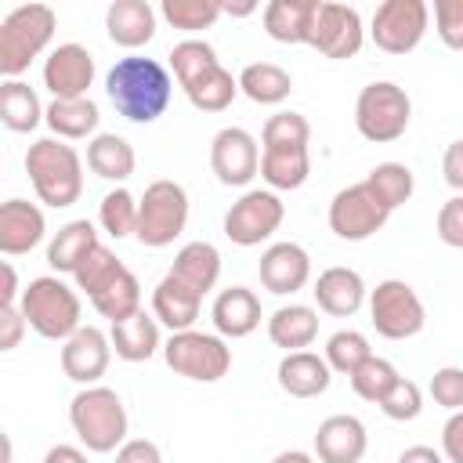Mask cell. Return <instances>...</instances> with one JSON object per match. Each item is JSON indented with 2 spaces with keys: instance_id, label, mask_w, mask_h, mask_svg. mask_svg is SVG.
Returning a JSON list of instances; mask_svg holds the SVG:
<instances>
[{
  "instance_id": "cell-36",
  "label": "cell",
  "mask_w": 463,
  "mask_h": 463,
  "mask_svg": "<svg viewBox=\"0 0 463 463\" xmlns=\"http://www.w3.org/2000/svg\"><path fill=\"white\" fill-rule=\"evenodd\" d=\"M47 127L58 134V137H87V134H94L98 130V119H101V112H98V105L90 101V98H54L51 105H47Z\"/></svg>"
},
{
  "instance_id": "cell-56",
  "label": "cell",
  "mask_w": 463,
  "mask_h": 463,
  "mask_svg": "<svg viewBox=\"0 0 463 463\" xmlns=\"http://www.w3.org/2000/svg\"><path fill=\"white\" fill-rule=\"evenodd\" d=\"M253 11H257V4H221V14H235V18H246Z\"/></svg>"
},
{
  "instance_id": "cell-2",
  "label": "cell",
  "mask_w": 463,
  "mask_h": 463,
  "mask_svg": "<svg viewBox=\"0 0 463 463\" xmlns=\"http://www.w3.org/2000/svg\"><path fill=\"white\" fill-rule=\"evenodd\" d=\"M170 69H174L184 98L199 112H224L239 94V80L221 65L217 51L206 40L174 43L170 47Z\"/></svg>"
},
{
  "instance_id": "cell-28",
  "label": "cell",
  "mask_w": 463,
  "mask_h": 463,
  "mask_svg": "<svg viewBox=\"0 0 463 463\" xmlns=\"http://www.w3.org/2000/svg\"><path fill=\"white\" fill-rule=\"evenodd\" d=\"M315 336H318V311L307 304H282L268 318V340L275 347H282L286 354L311 347Z\"/></svg>"
},
{
  "instance_id": "cell-31",
  "label": "cell",
  "mask_w": 463,
  "mask_h": 463,
  "mask_svg": "<svg viewBox=\"0 0 463 463\" xmlns=\"http://www.w3.org/2000/svg\"><path fill=\"white\" fill-rule=\"evenodd\" d=\"M94 246H101V242H98L94 224H90L87 217L69 221V224H61V228H58V235L51 239V246H47V264H51L54 271L76 275V268L83 264V257H87Z\"/></svg>"
},
{
  "instance_id": "cell-24",
  "label": "cell",
  "mask_w": 463,
  "mask_h": 463,
  "mask_svg": "<svg viewBox=\"0 0 463 463\" xmlns=\"http://www.w3.org/2000/svg\"><path fill=\"white\" fill-rule=\"evenodd\" d=\"M315 304L333 318H351L365 300V282L354 268H326L315 279Z\"/></svg>"
},
{
  "instance_id": "cell-9",
  "label": "cell",
  "mask_w": 463,
  "mask_h": 463,
  "mask_svg": "<svg viewBox=\"0 0 463 463\" xmlns=\"http://www.w3.org/2000/svg\"><path fill=\"white\" fill-rule=\"evenodd\" d=\"M163 358L177 376L195 383H217L232 369V347L224 344V336L199 329L170 333V340L163 344Z\"/></svg>"
},
{
  "instance_id": "cell-34",
  "label": "cell",
  "mask_w": 463,
  "mask_h": 463,
  "mask_svg": "<svg viewBox=\"0 0 463 463\" xmlns=\"http://www.w3.org/2000/svg\"><path fill=\"white\" fill-rule=\"evenodd\" d=\"M43 116H47V109L40 105V98H36V90H33L29 83H22V80H4V87H0V119H4L7 130L29 134V130L40 127Z\"/></svg>"
},
{
  "instance_id": "cell-57",
  "label": "cell",
  "mask_w": 463,
  "mask_h": 463,
  "mask_svg": "<svg viewBox=\"0 0 463 463\" xmlns=\"http://www.w3.org/2000/svg\"><path fill=\"white\" fill-rule=\"evenodd\" d=\"M11 463H14V459H11Z\"/></svg>"
},
{
  "instance_id": "cell-19",
  "label": "cell",
  "mask_w": 463,
  "mask_h": 463,
  "mask_svg": "<svg viewBox=\"0 0 463 463\" xmlns=\"http://www.w3.org/2000/svg\"><path fill=\"white\" fill-rule=\"evenodd\" d=\"M365 449H369V434L358 416L336 412V416H326L315 430L318 463H362Z\"/></svg>"
},
{
  "instance_id": "cell-8",
  "label": "cell",
  "mask_w": 463,
  "mask_h": 463,
  "mask_svg": "<svg viewBox=\"0 0 463 463\" xmlns=\"http://www.w3.org/2000/svg\"><path fill=\"white\" fill-rule=\"evenodd\" d=\"M188 224V192L177 181H152L137 199V242L148 250L170 246Z\"/></svg>"
},
{
  "instance_id": "cell-54",
  "label": "cell",
  "mask_w": 463,
  "mask_h": 463,
  "mask_svg": "<svg viewBox=\"0 0 463 463\" xmlns=\"http://www.w3.org/2000/svg\"><path fill=\"white\" fill-rule=\"evenodd\" d=\"M18 297V275L11 264H4V293H0V304H14Z\"/></svg>"
},
{
  "instance_id": "cell-41",
  "label": "cell",
  "mask_w": 463,
  "mask_h": 463,
  "mask_svg": "<svg viewBox=\"0 0 463 463\" xmlns=\"http://www.w3.org/2000/svg\"><path fill=\"white\" fill-rule=\"evenodd\" d=\"M159 14H163L174 29L195 33V29H210V25L221 18V4H217V0H163Z\"/></svg>"
},
{
  "instance_id": "cell-43",
  "label": "cell",
  "mask_w": 463,
  "mask_h": 463,
  "mask_svg": "<svg viewBox=\"0 0 463 463\" xmlns=\"http://www.w3.org/2000/svg\"><path fill=\"white\" fill-rule=\"evenodd\" d=\"M380 412H383L387 420H398V423L416 420V416L423 412V391H420V383H412V380L398 376V380H394V387L380 398Z\"/></svg>"
},
{
  "instance_id": "cell-48",
  "label": "cell",
  "mask_w": 463,
  "mask_h": 463,
  "mask_svg": "<svg viewBox=\"0 0 463 463\" xmlns=\"http://www.w3.org/2000/svg\"><path fill=\"white\" fill-rule=\"evenodd\" d=\"M29 329L22 307L14 304H0V351H14L22 344V333Z\"/></svg>"
},
{
  "instance_id": "cell-15",
  "label": "cell",
  "mask_w": 463,
  "mask_h": 463,
  "mask_svg": "<svg viewBox=\"0 0 463 463\" xmlns=\"http://www.w3.org/2000/svg\"><path fill=\"white\" fill-rule=\"evenodd\" d=\"M210 170L217 174L221 184L242 188L260 174V148L250 130L242 127H224L210 141Z\"/></svg>"
},
{
  "instance_id": "cell-26",
  "label": "cell",
  "mask_w": 463,
  "mask_h": 463,
  "mask_svg": "<svg viewBox=\"0 0 463 463\" xmlns=\"http://www.w3.org/2000/svg\"><path fill=\"white\" fill-rule=\"evenodd\" d=\"M318 0H271L264 4V33L279 43H311Z\"/></svg>"
},
{
  "instance_id": "cell-29",
  "label": "cell",
  "mask_w": 463,
  "mask_h": 463,
  "mask_svg": "<svg viewBox=\"0 0 463 463\" xmlns=\"http://www.w3.org/2000/svg\"><path fill=\"white\" fill-rule=\"evenodd\" d=\"M109 340H112V351L123 358V362H148L163 344H159V322L156 315H148L145 307L123 322H112L109 329Z\"/></svg>"
},
{
  "instance_id": "cell-42",
  "label": "cell",
  "mask_w": 463,
  "mask_h": 463,
  "mask_svg": "<svg viewBox=\"0 0 463 463\" xmlns=\"http://www.w3.org/2000/svg\"><path fill=\"white\" fill-rule=\"evenodd\" d=\"M260 141H264V148H297V145H307L311 141V123L300 112H275V116H268Z\"/></svg>"
},
{
  "instance_id": "cell-4",
  "label": "cell",
  "mask_w": 463,
  "mask_h": 463,
  "mask_svg": "<svg viewBox=\"0 0 463 463\" xmlns=\"http://www.w3.org/2000/svg\"><path fill=\"white\" fill-rule=\"evenodd\" d=\"M18 307H22L33 333H40L43 340H61V344L80 329V315H83L76 289L69 282H61L58 275L33 279L22 289Z\"/></svg>"
},
{
  "instance_id": "cell-47",
  "label": "cell",
  "mask_w": 463,
  "mask_h": 463,
  "mask_svg": "<svg viewBox=\"0 0 463 463\" xmlns=\"http://www.w3.org/2000/svg\"><path fill=\"white\" fill-rule=\"evenodd\" d=\"M438 239L452 250H463V195H452L438 210Z\"/></svg>"
},
{
  "instance_id": "cell-33",
  "label": "cell",
  "mask_w": 463,
  "mask_h": 463,
  "mask_svg": "<svg viewBox=\"0 0 463 463\" xmlns=\"http://www.w3.org/2000/svg\"><path fill=\"white\" fill-rule=\"evenodd\" d=\"M87 166L105 181H127L137 166V156L119 134H94L87 145Z\"/></svg>"
},
{
  "instance_id": "cell-52",
  "label": "cell",
  "mask_w": 463,
  "mask_h": 463,
  "mask_svg": "<svg viewBox=\"0 0 463 463\" xmlns=\"http://www.w3.org/2000/svg\"><path fill=\"white\" fill-rule=\"evenodd\" d=\"M43 463H90V459H87V452L76 449V445H54V449H47Z\"/></svg>"
},
{
  "instance_id": "cell-17",
  "label": "cell",
  "mask_w": 463,
  "mask_h": 463,
  "mask_svg": "<svg viewBox=\"0 0 463 463\" xmlns=\"http://www.w3.org/2000/svg\"><path fill=\"white\" fill-rule=\"evenodd\" d=\"M94 83V58L83 43H58L43 61V87L54 98H87Z\"/></svg>"
},
{
  "instance_id": "cell-1",
  "label": "cell",
  "mask_w": 463,
  "mask_h": 463,
  "mask_svg": "<svg viewBox=\"0 0 463 463\" xmlns=\"http://www.w3.org/2000/svg\"><path fill=\"white\" fill-rule=\"evenodd\" d=\"M105 94L130 123H156L174 94V80L156 58H119L105 76Z\"/></svg>"
},
{
  "instance_id": "cell-16",
  "label": "cell",
  "mask_w": 463,
  "mask_h": 463,
  "mask_svg": "<svg viewBox=\"0 0 463 463\" xmlns=\"http://www.w3.org/2000/svg\"><path fill=\"white\" fill-rule=\"evenodd\" d=\"M112 362V340L98 326H80L65 344H61V373L72 383L94 387Z\"/></svg>"
},
{
  "instance_id": "cell-22",
  "label": "cell",
  "mask_w": 463,
  "mask_h": 463,
  "mask_svg": "<svg viewBox=\"0 0 463 463\" xmlns=\"http://www.w3.org/2000/svg\"><path fill=\"white\" fill-rule=\"evenodd\" d=\"M279 387L289 394V398H318L329 391V380H333V369L322 354L315 351H289L282 354L279 369Z\"/></svg>"
},
{
  "instance_id": "cell-53",
  "label": "cell",
  "mask_w": 463,
  "mask_h": 463,
  "mask_svg": "<svg viewBox=\"0 0 463 463\" xmlns=\"http://www.w3.org/2000/svg\"><path fill=\"white\" fill-rule=\"evenodd\" d=\"M398 463H449V459L438 449H430V445H412V449H405L398 456Z\"/></svg>"
},
{
  "instance_id": "cell-21",
  "label": "cell",
  "mask_w": 463,
  "mask_h": 463,
  "mask_svg": "<svg viewBox=\"0 0 463 463\" xmlns=\"http://www.w3.org/2000/svg\"><path fill=\"white\" fill-rule=\"evenodd\" d=\"M203 307V293H195L192 286H184L177 275H163L159 286L152 289V315L156 322H163L170 333H184L195 326Z\"/></svg>"
},
{
  "instance_id": "cell-40",
  "label": "cell",
  "mask_w": 463,
  "mask_h": 463,
  "mask_svg": "<svg viewBox=\"0 0 463 463\" xmlns=\"http://www.w3.org/2000/svg\"><path fill=\"white\" fill-rule=\"evenodd\" d=\"M351 387H354V394L358 398H365V402H373V405H380V398L394 387V380H398V369L387 362V358H380V354H373V358H365L351 376Z\"/></svg>"
},
{
  "instance_id": "cell-11",
  "label": "cell",
  "mask_w": 463,
  "mask_h": 463,
  "mask_svg": "<svg viewBox=\"0 0 463 463\" xmlns=\"http://www.w3.org/2000/svg\"><path fill=\"white\" fill-rule=\"evenodd\" d=\"M282 217H286V203L271 188H250V192H242L239 203L228 206L224 235L235 246H260L264 239H271L279 232Z\"/></svg>"
},
{
  "instance_id": "cell-13",
  "label": "cell",
  "mask_w": 463,
  "mask_h": 463,
  "mask_svg": "<svg viewBox=\"0 0 463 463\" xmlns=\"http://www.w3.org/2000/svg\"><path fill=\"white\" fill-rule=\"evenodd\" d=\"M430 22V7L423 0H383L373 11V43L387 54H409L420 47Z\"/></svg>"
},
{
  "instance_id": "cell-25",
  "label": "cell",
  "mask_w": 463,
  "mask_h": 463,
  "mask_svg": "<svg viewBox=\"0 0 463 463\" xmlns=\"http://www.w3.org/2000/svg\"><path fill=\"white\" fill-rule=\"evenodd\" d=\"M105 29L109 40L127 51L145 47L156 36V11L148 0H112L105 11Z\"/></svg>"
},
{
  "instance_id": "cell-10",
  "label": "cell",
  "mask_w": 463,
  "mask_h": 463,
  "mask_svg": "<svg viewBox=\"0 0 463 463\" xmlns=\"http://www.w3.org/2000/svg\"><path fill=\"white\" fill-rule=\"evenodd\" d=\"M369 318L383 340H409L427 326L420 293L402 279H383L369 293Z\"/></svg>"
},
{
  "instance_id": "cell-3",
  "label": "cell",
  "mask_w": 463,
  "mask_h": 463,
  "mask_svg": "<svg viewBox=\"0 0 463 463\" xmlns=\"http://www.w3.org/2000/svg\"><path fill=\"white\" fill-rule=\"evenodd\" d=\"M25 174L40 195V203L65 210L83 195V159L72 145L58 137H40L25 152Z\"/></svg>"
},
{
  "instance_id": "cell-32",
  "label": "cell",
  "mask_w": 463,
  "mask_h": 463,
  "mask_svg": "<svg viewBox=\"0 0 463 463\" xmlns=\"http://www.w3.org/2000/svg\"><path fill=\"white\" fill-rule=\"evenodd\" d=\"M311 174V152L307 145L297 148H264L260 152V177L275 188V192H293L307 181Z\"/></svg>"
},
{
  "instance_id": "cell-55",
  "label": "cell",
  "mask_w": 463,
  "mask_h": 463,
  "mask_svg": "<svg viewBox=\"0 0 463 463\" xmlns=\"http://www.w3.org/2000/svg\"><path fill=\"white\" fill-rule=\"evenodd\" d=\"M271 463H315V456H307V452H300V449H289V452H279Z\"/></svg>"
},
{
  "instance_id": "cell-23",
  "label": "cell",
  "mask_w": 463,
  "mask_h": 463,
  "mask_svg": "<svg viewBox=\"0 0 463 463\" xmlns=\"http://www.w3.org/2000/svg\"><path fill=\"white\" fill-rule=\"evenodd\" d=\"M210 318H213L217 336H228V340L250 336L260 326V300L246 286H228V289L217 293V300L210 307Z\"/></svg>"
},
{
  "instance_id": "cell-39",
  "label": "cell",
  "mask_w": 463,
  "mask_h": 463,
  "mask_svg": "<svg viewBox=\"0 0 463 463\" xmlns=\"http://www.w3.org/2000/svg\"><path fill=\"white\" fill-rule=\"evenodd\" d=\"M365 358H373V347H369L365 333H358V329H340L326 340V362L340 376H351Z\"/></svg>"
},
{
  "instance_id": "cell-27",
  "label": "cell",
  "mask_w": 463,
  "mask_h": 463,
  "mask_svg": "<svg viewBox=\"0 0 463 463\" xmlns=\"http://www.w3.org/2000/svg\"><path fill=\"white\" fill-rule=\"evenodd\" d=\"M90 304H94V311H98L101 318H109V322H123V318L137 315V311H141V282H137V275H134L127 264H119V268L90 293Z\"/></svg>"
},
{
  "instance_id": "cell-7",
  "label": "cell",
  "mask_w": 463,
  "mask_h": 463,
  "mask_svg": "<svg viewBox=\"0 0 463 463\" xmlns=\"http://www.w3.org/2000/svg\"><path fill=\"white\" fill-rule=\"evenodd\" d=\"M409 119H412V101L398 83L376 80V83L358 90L354 127H358V134L365 141H376V145L398 141L409 130Z\"/></svg>"
},
{
  "instance_id": "cell-38",
  "label": "cell",
  "mask_w": 463,
  "mask_h": 463,
  "mask_svg": "<svg viewBox=\"0 0 463 463\" xmlns=\"http://www.w3.org/2000/svg\"><path fill=\"white\" fill-rule=\"evenodd\" d=\"M98 221L112 239H127L137 232V199L127 188H112L105 192V199L98 203Z\"/></svg>"
},
{
  "instance_id": "cell-18",
  "label": "cell",
  "mask_w": 463,
  "mask_h": 463,
  "mask_svg": "<svg viewBox=\"0 0 463 463\" xmlns=\"http://www.w3.org/2000/svg\"><path fill=\"white\" fill-rule=\"evenodd\" d=\"M257 275H260V286L268 293L286 297V293H297V289L307 286V279H311V257L297 242H275V246H268L260 253Z\"/></svg>"
},
{
  "instance_id": "cell-20",
  "label": "cell",
  "mask_w": 463,
  "mask_h": 463,
  "mask_svg": "<svg viewBox=\"0 0 463 463\" xmlns=\"http://www.w3.org/2000/svg\"><path fill=\"white\" fill-rule=\"evenodd\" d=\"M47 232L43 210L29 199H7L0 206V253L4 257H18L29 253L33 246H40Z\"/></svg>"
},
{
  "instance_id": "cell-35",
  "label": "cell",
  "mask_w": 463,
  "mask_h": 463,
  "mask_svg": "<svg viewBox=\"0 0 463 463\" xmlns=\"http://www.w3.org/2000/svg\"><path fill=\"white\" fill-rule=\"evenodd\" d=\"M239 90L253 101V105H279L289 98L293 90V80L282 65L275 61H253L239 72Z\"/></svg>"
},
{
  "instance_id": "cell-12",
  "label": "cell",
  "mask_w": 463,
  "mask_h": 463,
  "mask_svg": "<svg viewBox=\"0 0 463 463\" xmlns=\"http://www.w3.org/2000/svg\"><path fill=\"white\" fill-rule=\"evenodd\" d=\"M387 217H391V210L376 199V192L365 181L340 188L329 203V228L344 242H362V239L376 235L387 224Z\"/></svg>"
},
{
  "instance_id": "cell-14",
  "label": "cell",
  "mask_w": 463,
  "mask_h": 463,
  "mask_svg": "<svg viewBox=\"0 0 463 463\" xmlns=\"http://www.w3.org/2000/svg\"><path fill=\"white\" fill-rule=\"evenodd\" d=\"M362 40H365V29H362V14L354 7L336 4V0H318L311 47L322 58H333V61L354 58L362 51Z\"/></svg>"
},
{
  "instance_id": "cell-46",
  "label": "cell",
  "mask_w": 463,
  "mask_h": 463,
  "mask_svg": "<svg viewBox=\"0 0 463 463\" xmlns=\"http://www.w3.org/2000/svg\"><path fill=\"white\" fill-rule=\"evenodd\" d=\"M430 398L449 409V412H459L463 409V369L459 365H445L430 376Z\"/></svg>"
},
{
  "instance_id": "cell-5",
  "label": "cell",
  "mask_w": 463,
  "mask_h": 463,
  "mask_svg": "<svg viewBox=\"0 0 463 463\" xmlns=\"http://www.w3.org/2000/svg\"><path fill=\"white\" fill-rule=\"evenodd\" d=\"M69 423L90 452H116L127 441V409L112 387H83L69 402Z\"/></svg>"
},
{
  "instance_id": "cell-49",
  "label": "cell",
  "mask_w": 463,
  "mask_h": 463,
  "mask_svg": "<svg viewBox=\"0 0 463 463\" xmlns=\"http://www.w3.org/2000/svg\"><path fill=\"white\" fill-rule=\"evenodd\" d=\"M116 463H163V452L148 438H130L116 449Z\"/></svg>"
},
{
  "instance_id": "cell-37",
  "label": "cell",
  "mask_w": 463,
  "mask_h": 463,
  "mask_svg": "<svg viewBox=\"0 0 463 463\" xmlns=\"http://www.w3.org/2000/svg\"><path fill=\"white\" fill-rule=\"evenodd\" d=\"M365 184L376 192V199H380L391 213H394L402 203H409V199H412V188H416L412 170H409L405 163H376V166L369 170Z\"/></svg>"
},
{
  "instance_id": "cell-45",
  "label": "cell",
  "mask_w": 463,
  "mask_h": 463,
  "mask_svg": "<svg viewBox=\"0 0 463 463\" xmlns=\"http://www.w3.org/2000/svg\"><path fill=\"white\" fill-rule=\"evenodd\" d=\"M434 29L449 51H463V0H434Z\"/></svg>"
},
{
  "instance_id": "cell-30",
  "label": "cell",
  "mask_w": 463,
  "mask_h": 463,
  "mask_svg": "<svg viewBox=\"0 0 463 463\" xmlns=\"http://www.w3.org/2000/svg\"><path fill=\"white\" fill-rule=\"evenodd\" d=\"M170 275H177L184 286H192L195 293H210L221 279V253L213 242H184L170 264Z\"/></svg>"
},
{
  "instance_id": "cell-44",
  "label": "cell",
  "mask_w": 463,
  "mask_h": 463,
  "mask_svg": "<svg viewBox=\"0 0 463 463\" xmlns=\"http://www.w3.org/2000/svg\"><path fill=\"white\" fill-rule=\"evenodd\" d=\"M119 264H123V260H119L109 246H94V250L83 257V264L76 268V275H72V279H76V289H83V293L90 297V293H94V289H98Z\"/></svg>"
},
{
  "instance_id": "cell-51",
  "label": "cell",
  "mask_w": 463,
  "mask_h": 463,
  "mask_svg": "<svg viewBox=\"0 0 463 463\" xmlns=\"http://www.w3.org/2000/svg\"><path fill=\"white\" fill-rule=\"evenodd\" d=\"M441 177H445L449 188H456L463 195V137L445 148V156H441Z\"/></svg>"
},
{
  "instance_id": "cell-6",
  "label": "cell",
  "mask_w": 463,
  "mask_h": 463,
  "mask_svg": "<svg viewBox=\"0 0 463 463\" xmlns=\"http://www.w3.org/2000/svg\"><path fill=\"white\" fill-rule=\"evenodd\" d=\"M58 29V14L47 4H25L14 7L4 22H0V72L7 80H18L29 61L51 43Z\"/></svg>"
},
{
  "instance_id": "cell-50",
  "label": "cell",
  "mask_w": 463,
  "mask_h": 463,
  "mask_svg": "<svg viewBox=\"0 0 463 463\" xmlns=\"http://www.w3.org/2000/svg\"><path fill=\"white\" fill-rule=\"evenodd\" d=\"M441 456L449 463H463V409L452 412L441 427Z\"/></svg>"
}]
</instances>
